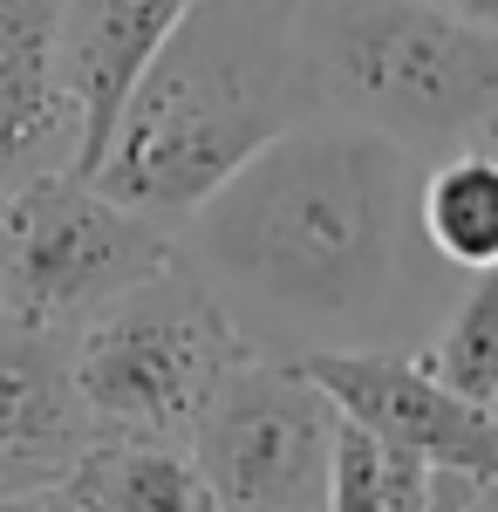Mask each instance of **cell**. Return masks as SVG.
Masks as SVG:
<instances>
[{
  "label": "cell",
  "instance_id": "obj_1",
  "mask_svg": "<svg viewBox=\"0 0 498 512\" xmlns=\"http://www.w3.org/2000/svg\"><path fill=\"white\" fill-rule=\"evenodd\" d=\"M423 164L369 123L307 117L178 226V260L246 349L417 355L471 280L423 239Z\"/></svg>",
  "mask_w": 498,
  "mask_h": 512
},
{
  "label": "cell",
  "instance_id": "obj_2",
  "mask_svg": "<svg viewBox=\"0 0 498 512\" xmlns=\"http://www.w3.org/2000/svg\"><path fill=\"white\" fill-rule=\"evenodd\" d=\"M321 117L301 0H198L137 76L89 178L157 226H185L239 164Z\"/></svg>",
  "mask_w": 498,
  "mask_h": 512
},
{
  "label": "cell",
  "instance_id": "obj_3",
  "mask_svg": "<svg viewBox=\"0 0 498 512\" xmlns=\"http://www.w3.org/2000/svg\"><path fill=\"white\" fill-rule=\"evenodd\" d=\"M301 62L321 117L369 123L417 158L498 117V35L430 0H301Z\"/></svg>",
  "mask_w": 498,
  "mask_h": 512
},
{
  "label": "cell",
  "instance_id": "obj_4",
  "mask_svg": "<svg viewBox=\"0 0 498 512\" xmlns=\"http://www.w3.org/2000/svg\"><path fill=\"white\" fill-rule=\"evenodd\" d=\"M239 355L246 342L232 315L178 253L69 335L76 390L96 417V437H192L205 396Z\"/></svg>",
  "mask_w": 498,
  "mask_h": 512
},
{
  "label": "cell",
  "instance_id": "obj_5",
  "mask_svg": "<svg viewBox=\"0 0 498 512\" xmlns=\"http://www.w3.org/2000/svg\"><path fill=\"white\" fill-rule=\"evenodd\" d=\"M178 233L110 198L89 171H41L0 192V321L76 335L123 287L171 267Z\"/></svg>",
  "mask_w": 498,
  "mask_h": 512
},
{
  "label": "cell",
  "instance_id": "obj_6",
  "mask_svg": "<svg viewBox=\"0 0 498 512\" xmlns=\"http://www.w3.org/2000/svg\"><path fill=\"white\" fill-rule=\"evenodd\" d=\"M342 410L301 355L246 349L192 424V458L219 512H321Z\"/></svg>",
  "mask_w": 498,
  "mask_h": 512
},
{
  "label": "cell",
  "instance_id": "obj_7",
  "mask_svg": "<svg viewBox=\"0 0 498 512\" xmlns=\"http://www.w3.org/2000/svg\"><path fill=\"white\" fill-rule=\"evenodd\" d=\"M314 383L335 396L348 424L376 437V444H403L444 472H478L498 478V417L471 396L444 390L423 355L403 349H335V355H301Z\"/></svg>",
  "mask_w": 498,
  "mask_h": 512
},
{
  "label": "cell",
  "instance_id": "obj_8",
  "mask_svg": "<svg viewBox=\"0 0 498 512\" xmlns=\"http://www.w3.org/2000/svg\"><path fill=\"white\" fill-rule=\"evenodd\" d=\"M82 171V110L62 69L55 0H0V192Z\"/></svg>",
  "mask_w": 498,
  "mask_h": 512
},
{
  "label": "cell",
  "instance_id": "obj_9",
  "mask_svg": "<svg viewBox=\"0 0 498 512\" xmlns=\"http://www.w3.org/2000/svg\"><path fill=\"white\" fill-rule=\"evenodd\" d=\"M198 0H55L62 14V69L82 110V171L103 158L116 130V110L130 103L137 76L171 41V28Z\"/></svg>",
  "mask_w": 498,
  "mask_h": 512
},
{
  "label": "cell",
  "instance_id": "obj_10",
  "mask_svg": "<svg viewBox=\"0 0 498 512\" xmlns=\"http://www.w3.org/2000/svg\"><path fill=\"white\" fill-rule=\"evenodd\" d=\"M89 444H96V417L76 390L69 335L0 321V451L69 472Z\"/></svg>",
  "mask_w": 498,
  "mask_h": 512
},
{
  "label": "cell",
  "instance_id": "obj_11",
  "mask_svg": "<svg viewBox=\"0 0 498 512\" xmlns=\"http://www.w3.org/2000/svg\"><path fill=\"white\" fill-rule=\"evenodd\" d=\"M55 492L76 512H219L185 437H96Z\"/></svg>",
  "mask_w": 498,
  "mask_h": 512
},
{
  "label": "cell",
  "instance_id": "obj_12",
  "mask_svg": "<svg viewBox=\"0 0 498 512\" xmlns=\"http://www.w3.org/2000/svg\"><path fill=\"white\" fill-rule=\"evenodd\" d=\"M423 239L458 267V274H492L498 267V151L458 144L423 164L417 185Z\"/></svg>",
  "mask_w": 498,
  "mask_h": 512
},
{
  "label": "cell",
  "instance_id": "obj_13",
  "mask_svg": "<svg viewBox=\"0 0 498 512\" xmlns=\"http://www.w3.org/2000/svg\"><path fill=\"white\" fill-rule=\"evenodd\" d=\"M417 355L444 390L471 396V403H492L498 396V267L464 280L451 315L437 321V335Z\"/></svg>",
  "mask_w": 498,
  "mask_h": 512
},
{
  "label": "cell",
  "instance_id": "obj_14",
  "mask_svg": "<svg viewBox=\"0 0 498 512\" xmlns=\"http://www.w3.org/2000/svg\"><path fill=\"white\" fill-rule=\"evenodd\" d=\"M321 512H383V478H376V437L342 417L335 437V472H328V499Z\"/></svg>",
  "mask_w": 498,
  "mask_h": 512
},
{
  "label": "cell",
  "instance_id": "obj_15",
  "mask_svg": "<svg viewBox=\"0 0 498 512\" xmlns=\"http://www.w3.org/2000/svg\"><path fill=\"white\" fill-rule=\"evenodd\" d=\"M62 472H48L35 458H14V451H0V499H28V492H48Z\"/></svg>",
  "mask_w": 498,
  "mask_h": 512
},
{
  "label": "cell",
  "instance_id": "obj_16",
  "mask_svg": "<svg viewBox=\"0 0 498 512\" xmlns=\"http://www.w3.org/2000/svg\"><path fill=\"white\" fill-rule=\"evenodd\" d=\"M430 7H444V14H458V21H471V28L498 35V0H430Z\"/></svg>",
  "mask_w": 498,
  "mask_h": 512
},
{
  "label": "cell",
  "instance_id": "obj_17",
  "mask_svg": "<svg viewBox=\"0 0 498 512\" xmlns=\"http://www.w3.org/2000/svg\"><path fill=\"white\" fill-rule=\"evenodd\" d=\"M35 512H76V506H69V499H62V492L48 485V492H41V506H35Z\"/></svg>",
  "mask_w": 498,
  "mask_h": 512
},
{
  "label": "cell",
  "instance_id": "obj_18",
  "mask_svg": "<svg viewBox=\"0 0 498 512\" xmlns=\"http://www.w3.org/2000/svg\"><path fill=\"white\" fill-rule=\"evenodd\" d=\"M41 506V492H28V499H0V512H35Z\"/></svg>",
  "mask_w": 498,
  "mask_h": 512
},
{
  "label": "cell",
  "instance_id": "obj_19",
  "mask_svg": "<svg viewBox=\"0 0 498 512\" xmlns=\"http://www.w3.org/2000/svg\"><path fill=\"white\" fill-rule=\"evenodd\" d=\"M485 410H492V417H498V396H492V403H485Z\"/></svg>",
  "mask_w": 498,
  "mask_h": 512
}]
</instances>
